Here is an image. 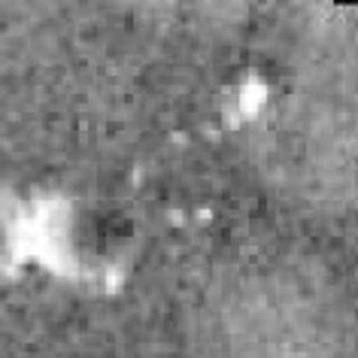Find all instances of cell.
<instances>
[{
	"instance_id": "1",
	"label": "cell",
	"mask_w": 358,
	"mask_h": 358,
	"mask_svg": "<svg viewBox=\"0 0 358 358\" xmlns=\"http://www.w3.org/2000/svg\"><path fill=\"white\" fill-rule=\"evenodd\" d=\"M331 3H337V6H358V0H331Z\"/></svg>"
}]
</instances>
